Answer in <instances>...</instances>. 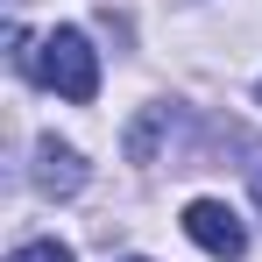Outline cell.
Returning a JSON list of instances; mask_svg holds the SVG:
<instances>
[{
    "label": "cell",
    "instance_id": "6da1fadb",
    "mask_svg": "<svg viewBox=\"0 0 262 262\" xmlns=\"http://www.w3.org/2000/svg\"><path fill=\"white\" fill-rule=\"evenodd\" d=\"M36 78H43L50 92H64L71 106H85L92 92H99V57H92L85 29H50L43 57H36Z\"/></svg>",
    "mask_w": 262,
    "mask_h": 262
},
{
    "label": "cell",
    "instance_id": "7a4b0ae2",
    "mask_svg": "<svg viewBox=\"0 0 262 262\" xmlns=\"http://www.w3.org/2000/svg\"><path fill=\"white\" fill-rule=\"evenodd\" d=\"M184 234L213 262H241L248 255V227H241V213H234L227 199H191V206H184Z\"/></svg>",
    "mask_w": 262,
    "mask_h": 262
},
{
    "label": "cell",
    "instance_id": "3957f363",
    "mask_svg": "<svg viewBox=\"0 0 262 262\" xmlns=\"http://www.w3.org/2000/svg\"><path fill=\"white\" fill-rule=\"evenodd\" d=\"M36 191H50V199H71L78 184H85V156L71 149V142H57V135H43L36 142Z\"/></svg>",
    "mask_w": 262,
    "mask_h": 262
},
{
    "label": "cell",
    "instance_id": "277c9868",
    "mask_svg": "<svg viewBox=\"0 0 262 262\" xmlns=\"http://www.w3.org/2000/svg\"><path fill=\"white\" fill-rule=\"evenodd\" d=\"M7 262H78V255H71L64 241H21V248H14Z\"/></svg>",
    "mask_w": 262,
    "mask_h": 262
},
{
    "label": "cell",
    "instance_id": "5b68a950",
    "mask_svg": "<svg viewBox=\"0 0 262 262\" xmlns=\"http://www.w3.org/2000/svg\"><path fill=\"white\" fill-rule=\"evenodd\" d=\"M255 199H262V177H255Z\"/></svg>",
    "mask_w": 262,
    "mask_h": 262
},
{
    "label": "cell",
    "instance_id": "8992f818",
    "mask_svg": "<svg viewBox=\"0 0 262 262\" xmlns=\"http://www.w3.org/2000/svg\"><path fill=\"white\" fill-rule=\"evenodd\" d=\"M121 262H142V255H121Z\"/></svg>",
    "mask_w": 262,
    "mask_h": 262
},
{
    "label": "cell",
    "instance_id": "52a82bcc",
    "mask_svg": "<svg viewBox=\"0 0 262 262\" xmlns=\"http://www.w3.org/2000/svg\"><path fill=\"white\" fill-rule=\"evenodd\" d=\"M255 99H262V85H255Z\"/></svg>",
    "mask_w": 262,
    "mask_h": 262
}]
</instances>
